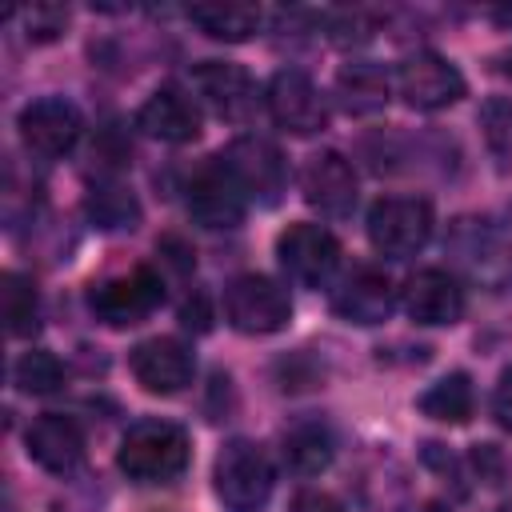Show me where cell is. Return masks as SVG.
I'll return each instance as SVG.
<instances>
[{
    "instance_id": "6da1fadb",
    "label": "cell",
    "mask_w": 512,
    "mask_h": 512,
    "mask_svg": "<svg viewBox=\"0 0 512 512\" xmlns=\"http://www.w3.org/2000/svg\"><path fill=\"white\" fill-rule=\"evenodd\" d=\"M448 248L472 280L488 288H508L512 284V204L488 216L456 220L448 232Z\"/></svg>"
},
{
    "instance_id": "7a4b0ae2",
    "label": "cell",
    "mask_w": 512,
    "mask_h": 512,
    "mask_svg": "<svg viewBox=\"0 0 512 512\" xmlns=\"http://www.w3.org/2000/svg\"><path fill=\"white\" fill-rule=\"evenodd\" d=\"M192 444L188 432L172 420H136L116 452V464L128 480L136 484H172L184 468H188Z\"/></svg>"
},
{
    "instance_id": "3957f363",
    "label": "cell",
    "mask_w": 512,
    "mask_h": 512,
    "mask_svg": "<svg viewBox=\"0 0 512 512\" xmlns=\"http://www.w3.org/2000/svg\"><path fill=\"white\" fill-rule=\"evenodd\" d=\"M216 496L228 512H264L276 488L272 460L252 440H228L212 468Z\"/></svg>"
},
{
    "instance_id": "277c9868",
    "label": "cell",
    "mask_w": 512,
    "mask_h": 512,
    "mask_svg": "<svg viewBox=\"0 0 512 512\" xmlns=\"http://www.w3.org/2000/svg\"><path fill=\"white\" fill-rule=\"evenodd\" d=\"M224 316L244 336H272L292 320V296L272 276L244 272L224 288Z\"/></svg>"
},
{
    "instance_id": "5b68a950",
    "label": "cell",
    "mask_w": 512,
    "mask_h": 512,
    "mask_svg": "<svg viewBox=\"0 0 512 512\" xmlns=\"http://www.w3.org/2000/svg\"><path fill=\"white\" fill-rule=\"evenodd\" d=\"M432 236V204L424 196H384L368 212V240L380 256H416Z\"/></svg>"
},
{
    "instance_id": "8992f818",
    "label": "cell",
    "mask_w": 512,
    "mask_h": 512,
    "mask_svg": "<svg viewBox=\"0 0 512 512\" xmlns=\"http://www.w3.org/2000/svg\"><path fill=\"white\" fill-rule=\"evenodd\" d=\"M160 296H164V288L152 268H128V272H116V276L92 284L88 308L108 328H132L156 312Z\"/></svg>"
},
{
    "instance_id": "52a82bcc",
    "label": "cell",
    "mask_w": 512,
    "mask_h": 512,
    "mask_svg": "<svg viewBox=\"0 0 512 512\" xmlns=\"http://www.w3.org/2000/svg\"><path fill=\"white\" fill-rule=\"evenodd\" d=\"M276 256L284 272L304 288H324L340 264V240L324 224L296 220L276 236Z\"/></svg>"
},
{
    "instance_id": "ba28073f",
    "label": "cell",
    "mask_w": 512,
    "mask_h": 512,
    "mask_svg": "<svg viewBox=\"0 0 512 512\" xmlns=\"http://www.w3.org/2000/svg\"><path fill=\"white\" fill-rule=\"evenodd\" d=\"M396 92L404 96L408 108L440 112L464 96V76L452 60H444L436 52H412L396 68Z\"/></svg>"
},
{
    "instance_id": "9c48e42d",
    "label": "cell",
    "mask_w": 512,
    "mask_h": 512,
    "mask_svg": "<svg viewBox=\"0 0 512 512\" xmlns=\"http://www.w3.org/2000/svg\"><path fill=\"white\" fill-rule=\"evenodd\" d=\"M224 168L232 172V180L240 184V192L248 200H260V204H276L284 184H288V168H284V156L276 144L260 140V136H236L224 152H220Z\"/></svg>"
},
{
    "instance_id": "30bf717a",
    "label": "cell",
    "mask_w": 512,
    "mask_h": 512,
    "mask_svg": "<svg viewBox=\"0 0 512 512\" xmlns=\"http://www.w3.org/2000/svg\"><path fill=\"white\" fill-rule=\"evenodd\" d=\"M264 104H268V116L292 136H312L328 124V100L300 68H280L268 80Z\"/></svg>"
},
{
    "instance_id": "8fae6325",
    "label": "cell",
    "mask_w": 512,
    "mask_h": 512,
    "mask_svg": "<svg viewBox=\"0 0 512 512\" xmlns=\"http://www.w3.org/2000/svg\"><path fill=\"white\" fill-rule=\"evenodd\" d=\"M80 132H84V116L64 96H40L20 108V140L44 160L68 156L76 148Z\"/></svg>"
},
{
    "instance_id": "7c38bea8",
    "label": "cell",
    "mask_w": 512,
    "mask_h": 512,
    "mask_svg": "<svg viewBox=\"0 0 512 512\" xmlns=\"http://www.w3.org/2000/svg\"><path fill=\"white\" fill-rule=\"evenodd\" d=\"M188 216L196 220V224H204V228H212V232H220V228H236L240 220H244V192H240V184L232 180V172L224 168V160L220 156H212V160H204L196 172H192V180H188Z\"/></svg>"
},
{
    "instance_id": "4fadbf2b",
    "label": "cell",
    "mask_w": 512,
    "mask_h": 512,
    "mask_svg": "<svg viewBox=\"0 0 512 512\" xmlns=\"http://www.w3.org/2000/svg\"><path fill=\"white\" fill-rule=\"evenodd\" d=\"M128 368L136 376V384L152 396H176L192 384V352L172 340V336H152V340H140L128 356Z\"/></svg>"
},
{
    "instance_id": "5bb4252c",
    "label": "cell",
    "mask_w": 512,
    "mask_h": 512,
    "mask_svg": "<svg viewBox=\"0 0 512 512\" xmlns=\"http://www.w3.org/2000/svg\"><path fill=\"white\" fill-rule=\"evenodd\" d=\"M192 84H196V92L204 96V104H208L220 120H228V124H244V120L256 112V100H260V96H256L252 76H248L240 64L204 60V64H196Z\"/></svg>"
},
{
    "instance_id": "9a60e30c",
    "label": "cell",
    "mask_w": 512,
    "mask_h": 512,
    "mask_svg": "<svg viewBox=\"0 0 512 512\" xmlns=\"http://www.w3.org/2000/svg\"><path fill=\"white\" fill-rule=\"evenodd\" d=\"M300 192L316 212L348 216L356 204V172L340 152H316L300 172Z\"/></svg>"
},
{
    "instance_id": "2e32d148",
    "label": "cell",
    "mask_w": 512,
    "mask_h": 512,
    "mask_svg": "<svg viewBox=\"0 0 512 512\" xmlns=\"http://www.w3.org/2000/svg\"><path fill=\"white\" fill-rule=\"evenodd\" d=\"M24 444H28V456L52 476H68L84 460V432L72 416H60V412L36 416Z\"/></svg>"
},
{
    "instance_id": "e0dca14e",
    "label": "cell",
    "mask_w": 512,
    "mask_h": 512,
    "mask_svg": "<svg viewBox=\"0 0 512 512\" xmlns=\"http://www.w3.org/2000/svg\"><path fill=\"white\" fill-rule=\"evenodd\" d=\"M404 308L416 324H456L464 316V288L452 272L420 268L404 284Z\"/></svg>"
},
{
    "instance_id": "ac0fdd59",
    "label": "cell",
    "mask_w": 512,
    "mask_h": 512,
    "mask_svg": "<svg viewBox=\"0 0 512 512\" xmlns=\"http://www.w3.org/2000/svg\"><path fill=\"white\" fill-rule=\"evenodd\" d=\"M332 308L340 320L348 324H384L388 312L396 308V288L388 280V272L380 268H356L332 296Z\"/></svg>"
},
{
    "instance_id": "d6986e66",
    "label": "cell",
    "mask_w": 512,
    "mask_h": 512,
    "mask_svg": "<svg viewBox=\"0 0 512 512\" xmlns=\"http://www.w3.org/2000/svg\"><path fill=\"white\" fill-rule=\"evenodd\" d=\"M136 124H140L152 140L188 144V140L200 136V108H196V100H192L188 92L164 84V88H156V92L144 100V108L136 112Z\"/></svg>"
},
{
    "instance_id": "ffe728a7",
    "label": "cell",
    "mask_w": 512,
    "mask_h": 512,
    "mask_svg": "<svg viewBox=\"0 0 512 512\" xmlns=\"http://www.w3.org/2000/svg\"><path fill=\"white\" fill-rule=\"evenodd\" d=\"M388 72L380 64H368V60H356V64H344L336 72V100L348 116H372L388 104Z\"/></svg>"
},
{
    "instance_id": "44dd1931",
    "label": "cell",
    "mask_w": 512,
    "mask_h": 512,
    "mask_svg": "<svg viewBox=\"0 0 512 512\" xmlns=\"http://www.w3.org/2000/svg\"><path fill=\"white\" fill-rule=\"evenodd\" d=\"M336 456V440L320 420H300L284 432V464L296 476H316L332 464Z\"/></svg>"
},
{
    "instance_id": "7402d4cb",
    "label": "cell",
    "mask_w": 512,
    "mask_h": 512,
    "mask_svg": "<svg viewBox=\"0 0 512 512\" xmlns=\"http://www.w3.org/2000/svg\"><path fill=\"white\" fill-rule=\"evenodd\" d=\"M188 20L208 36L224 44H240L260 28V8L256 4H192Z\"/></svg>"
},
{
    "instance_id": "603a6c76",
    "label": "cell",
    "mask_w": 512,
    "mask_h": 512,
    "mask_svg": "<svg viewBox=\"0 0 512 512\" xmlns=\"http://www.w3.org/2000/svg\"><path fill=\"white\" fill-rule=\"evenodd\" d=\"M472 408H476V392L464 372H448L420 396V412L440 424H464L472 416Z\"/></svg>"
},
{
    "instance_id": "cb8c5ba5",
    "label": "cell",
    "mask_w": 512,
    "mask_h": 512,
    "mask_svg": "<svg viewBox=\"0 0 512 512\" xmlns=\"http://www.w3.org/2000/svg\"><path fill=\"white\" fill-rule=\"evenodd\" d=\"M0 312L12 336H32L40 324V296L36 284L20 272H4L0 276Z\"/></svg>"
},
{
    "instance_id": "d4e9b609",
    "label": "cell",
    "mask_w": 512,
    "mask_h": 512,
    "mask_svg": "<svg viewBox=\"0 0 512 512\" xmlns=\"http://www.w3.org/2000/svg\"><path fill=\"white\" fill-rule=\"evenodd\" d=\"M12 380H16V388L28 392V396H48V392H56V388L64 384V364H60L52 352L32 348V352H24V356L16 360Z\"/></svg>"
},
{
    "instance_id": "484cf974",
    "label": "cell",
    "mask_w": 512,
    "mask_h": 512,
    "mask_svg": "<svg viewBox=\"0 0 512 512\" xmlns=\"http://www.w3.org/2000/svg\"><path fill=\"white\" fill-rule=\"evenodd\" d=\"M92 216H96L104 228H132L140 212H136L132 196H124V192H116V188H104V192L92 196Z\"/></svg>"
},
{
    "instance_id": "4316f807",
    "label": "cell",
    "mask_w": 512,
    "mask_h": 512,
    "mask_svg": "<svg viewBox=\"0 0 512 512\" xmlns=\"http://www.w3.org/2000/svg\"><path fill=\"white\" fill-rule=\"evenodd\" d=\"M24 24H28V40L32 44H48V40H56L68 28V8H60V4H32L24 12Z\"/></svg>"
},
{
    "instance_id": "83f0119b",
    "label": "cell",
    "mask_w": 512,
    "mask_h": 512,
    "mask_svg": "<svg viewBox=\"0 0 512 512\" xmlns=\"http://www.w3.org/2000/svg\"><path fill=\"white\" fill-rule=\"evenodd\" d=\"M484 124H488L492 148H496L500 156H508V148H512V108H508L504 100H492V104L484 108Z\"/></svg>"
},
{
    "instance_id": "f1b7e54d",
    "label": "cell",
    "mask_w": 512,
    "mask_h": 512,
    "mask_svg": "<svg viewBox=\"0 0 512 512\" xmlns=\"http://www.w3.org/2000/svg\"><path fill=\"white\" fill-rule=\"evenodd\" d=\"M340 44H360L372 36V24L364 20V12H340L336 16V32H332Z\"/></svg>"
},
{
    "instance_id": "f546056e",
    "label": "cell",
    "mask_w": 512,
    "mask_h": 512,
    "mask_svg": "<svg viewBox=\"0 0 512 512\" xmlns=\"http://www.w3.org/2000/svg\"><path fill=\"white\" fill-rule=\"evenodd\" d=\"M288 512H344V504L336 496L320 492V488H304V492L292 496V508Z\"/></svg>"
},
{
    "instance_id": "4dcf8cb0",
    "label": "cell",
    "mask_w": 512,
    "mask_h": 512,
    "mask_svg": "<svg viewBox=\"0 0 512 512\" xmlns=\"http://www.w3.org/2000/svg\"><path fill=\"white\" fill-rule=\"evenodd\" d=\"M492 416L500 420V428L512 432V368L500 376V384H496V392H492Z\"/></svg>"
},
{
    "instance_id": "1f68e13d",
    "label": "cell",
    "mask_w": 512,
    "mask_h": 512,
    "mask_svg": "<svg viewBox=\"0 0 512 512\" xmlns=\"http://www.w3.org/2000/svg\"><path fill=\"white\" fill-rule=\"evenodd\" d=\"M180 320H184L188 328H196V332H204V328H208V304H204V296H200V292H196V304H192V300H184Z\"/></svg>"
},
{
    "instance_id": "d6a6232c",
    "label": "cell",
    "mask_w": 512,
    "mask_h": 512,
    "mask_svg": "<svg viewBox=\"0 0 512 512\" xmlns=\"http://www.w3.org/2000/svg\"><path fill=\"white\" fill-rule=\"evenodd\" d=\"M500 68H504V76H512V52L504 56V64H500Z\"/></svg>"
},
{
    "instance_id": "836d02e7",
    "label": "cell",
    "mask_w": 512,
    "mask_h": 512,
    "mask_svg": "<svg viewBox=\"0 0 512 512\" xmlns=\"http://www.w3.org/2000/svg\"><path fill=\"white\" fill-rule=\"evenodd\" d=\"M500 512H512V504H508V508H500Z\"/></svg>"
}]
</instances>
